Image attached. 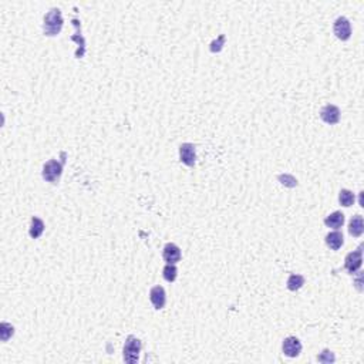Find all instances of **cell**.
I'll return each mask as SVG.
<instances>
[{
	"instance_id": "cell-1",
	"label": "cell",
	"mask_w": 364,
	"mask_h": 364,
	"mask_svg": "<svg viewBox=\"0 0 364 364\" xmlns=\"http://www.w3.org/2000/svg\"><path fill=\"white\" fill-rule=\"evenodd\" d=\"M63 28V16L60 9H51L44 16L43 30L46 36H56Z\"/></svg>"
},
{
	"instance_id": "cell-2",
	"label": "cell",
	"mask_w": 364,
	"mask_h": 364,
	"mask_svg": "<svg viewBox=\"0 0 364 364\" xmlns=\"http://www.w3.org/2000/svg\"><path fill=\"white\" fill-rule=\"evenodd\" d=\"M141 349H142V343L140 339L134 336H128L124 345V350H122V357L125 360V363L134 364L138 362L140 357Z\"/></svg>"
},
{
	"instance_id": "cell-3",
	"label": "cell",
	"mask_w": 364,
	"mask_h": 364,
	"mask_svg": "<svg viewBox=\"0 0 364 364\" xmlns=\"http://www.w3.org/2000/svg\"><path fill=\"white\" fill-rule=\"evenodd\" d=\"M61 172H63V164L58 162L57 159L48 161L43 167V178L46 179L47 182H51V184H56L57 181L60 179Z\"/></svg>"
},
{
	"instance_id": "cell-4",
	"label": "cell",
	"mask_w": 364,
	"mask_h": 364,
	"mask_svg": "<svg viewBox=\"0 0 364 364\" xmlns=\"http://www.w3.org/2000/svg\"><path fill=\"white\" fill-rule=\"evenodd\" d=\"M333 31H335V34H336V37L339 40H349L350 36H352V24H350V21L346 19V17H339L336 19L335 21V24H333Z\"/></svg>"
},
{
	"instance_id": "cell-5",
	"label": "cell",
	"mask_w": 364,
	"mask_h": 364,
	"mask_svg": "<svg viewBox=\"0 0 364 364\" xmlns=\"http://www.w3.org/2000/svg\"><path fill=\"white\" fill-rule=\"evenodd\" d=\"M282 350H283V355L288 357H298L302 353V343L298 337H286L283 340Z\"/></svg>"
},
{
	"instance_id": "cell-6",
	"label": "cell",
	"mask_w": 364,
	"mask_h": 364,
	"mask_svg": "<svg viewBox=\"0 0 364 364\" xmlns=\"http://www.w3.org/2000/svg\"><path fill=\"white\" fill-rule=\"evenodd\" d=\"M346 269L349 273H356V272L360 269V266H362V262H363V255H362V246L355 251V252L349 253L347 256H346Z\"/></svg>"
},
{
	"instance_id": "cell-7",
	"label": "cell",
	"mask_w": 364,
	"mask_h": 364,
	"mask_svg": "<svg viewBox=\"0 0 364 364\" xmlns=\"http://www.w3.org/2000/svg\"><path fill=\"white\" fill-rule=\"evenodd\" d=\"M320 118L326 122V124H330V125L337 124L339 120H340V110H339V107L333 105V104L325 105L322 108V111H320Z\"/></svg>"
},
{
	"instance_id": "cell-8",
	"label": "cell",
	"mask_w": 364,
	"mask_h": 364,
	"mask_svg": "<svg viewBox=\"0 0 364 364\" xmlns=\"http://www.w3.org/2000/svg\"><path fill=\"white\" fill-rule=\"evenodd\" d=\"M179 158L181 161L188 165V167H194L195 165V147L189 142H185L179 147Z\"/></svg>"
},
{
	"instance_id": "cell-9",
	"label": "cell",
	"mask_w": 364,
	"mask_h": 364,
	"mask_svg": "<svg viewBox=\"0 0 364 364\" xmlns=\"http://www.w3.org/2000/svg\"><path fill=\"white\" fill-rule=\"evenodd\" d=\"M150 300L151 303H152V306L157 309V310L164 308L165 303H167V295H165L164 288H161V286H154L150 292Z\"/></svg>"
},
{
	"instance_id": "cell-10",
	"label": "cell",
	"mask_w": 364,
	"mask_h": 364,
	"mask_svg": "<svg viewBox=\"0 0 364 364\" xmlns=\"http://www.w3.org/2000/svg\"><path fill=\"white\" fill-rule=\"evenodd\" d=\"M162 258L167 263L175 265L177 262L181 261V249L175 243H167L164 246V251H162Z\"/></svg>"
},
{
	"instance_id": "cell-11",
	"label": "cell",
	"mask_w": 364,
	"mask_h": 364,
	"mask_svg": "<svg viewBox=\"0 0 364 364\" xmlns=\"http://www.w3.org/2000/svg\"><path fill=\"white\" fill-rule=\"evenodd\" d=\"M326 243L327 246L332 249V251H339L343 243H345V238H343V234L339 232V231H335V232H330V234L326 236Z\"/></svg>"
},
{
	"instance_id": "cell-12",
	"label": "cell",
	"mask_w": 364,
	"mask_h": 364,
	"mask_svg": "<svg viewBox=\"0 0 364 364\" xmlns=\"http://www.w3.org/2000/svg\"><path fill=\"white\" fill-rule=\"evenodd\" d=\"M364 231V224H363V216L362 215H356L352 218L350 224H349V232L350 235H353L356 238L362 236Z\"/></svg>"
},
{
	"instance_id": "cell-13",
	"label": "cell",
	"mask_w": 364,
	"mask_h": 364,
	"mask_svg": "<svg viewBox=\"0 0 364 364\" xmlns=\"http://www.w3.org/2000/svg\"><path fill=\"white\" fill-rule=\"evenodd\" d=\"M325 224H326L327 228H333V229H339L342 228L343 224H345V215L342 214L340 211H336L333 214H330L325 219Z\"/></svg>"
},
{
	"instance_id": "cell-14",
	"label": "cell",
	"mask_w": 364,
	"mask_h": 364,
	"mask_svg": "<svg viewBox=\"0 0 364 364\" xmlns=\"http://www.w3.org/2000/svg\"><path fill=\"white\" fill-rule=\"evenodd\" d=\"M44 232V224L40 218L33 216L31 221H30V229H28V234L33 239H37L41 236V234Z\"/></svg>"
},
{
	"instance_id": "cell-15",
	"label": "cell",
	"mask_w": 364,
	"mask_h": 364,
	"mask_svg": "<svg viewBox=\"0 0 364 364\" xmlns=\"http://www.w3.org/2000/svg\"><path fill=\"white\" fill-rule=\"evenodd\" d=\"M355 199H356L355 194H353L352 191H349V189H342L340 194H339V201H340V204L343 206H346V208L353 205Z\"/></svg>"
},
{
	"instance_id": "cell-16",
	"label": "cell",
	"mask_w": 364,
	"mask_h": 364,
	"mask_svg": "<svg viewBox=\"0 0 364 364\" xmlns=\"http://www.w3.org/2000/svg\"><path fill=\"white\" fill-rule=\"evenodd\" d=\"M305 285V278L300 275H290L288 279V289L289 290H299Z\"/></svg>"
},
{
	"instance_id": "cell-17",
	"label": "cell",
	"mask_w": 364,
	"mask_h": 364,
	"mask_svg": "<svg viewBox=\"0 0 364 364\" xmlns=\"http://www.w3.org/2000/svg\"><path fill=\"white\" fill-rule=\"evenodd\" d=\"M162 275H164V279L167 280V282H174L178 276V269L175 268V265L167 263V266L162 271Z\"/></svg>"
},
{
	"instance_id": "cell-18",
	"label": "cell",
	"mask_w": 364,
	"mask_h": 364,
	"mask_svg": "<svg viewBox=\"0 0 364 364\" xmlns=\"http://www.w3.org/2000/svg\"><path fill=\"white\" fill-rule=\"evenodd\" d=\"M13 333H14L13 326H10L9 323H1V327H0V337H1L3 342L9 340V337L13 336Z\"/></svg>"
},
{
	"instance_id": "cell-19",
	"label": "cell",
	"mask_w": 364,
	"mask_h": 364,
	"mask_svg": "<svg viewBox=\"0 0 364 364\" xmlns=\"http://www.w3.org/2000/svg\"><path fill=\"white\" fill-rule=\"evenodd\" d=\"M319 362H322V363H329V362H335V357L332 355V352H329V350H325L322 355L318 357Z\"/></svg>"
}]
</instances>
